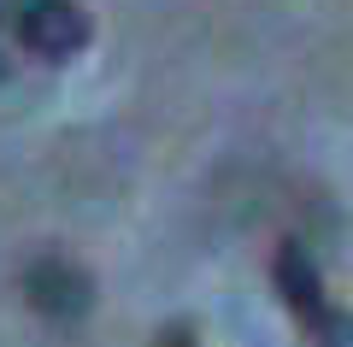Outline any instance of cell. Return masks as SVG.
<instances>
[{"mask_svg": "<svg viewBox=\"0 0 353 347\" xmlns=\"http://www.w3.org/2000/svg\"><path fill=\"white\" fill-rule=\"evenodd\" d=\"M271 277H277L283 306L294 312V324H301L318 347H353V312H341L336 300L324 295V271H318V259L306 253V241H283Z\"/></svg>", "mask_w": 353, "mask_h": 347, "instance_id": "6da1fadb", "label": "cell"}, {"mask_svg": "<svg viewBox=\"0 0 353 347\" xmlns=\"http://www.w3.org/2000/svg\"><path fill=\"white\" fill-rule=\"evenodd\" d=\"M12 36L24 53L36 59H71V53L88 48V12L77 0H24L12 12Z\"/></svg>", "mask_w": 353, "mask_h": 347, "instance_id": "7a4b0ae2", "label": "cell"}, {"mask_svg": "<svg viewBox=\"0 0 353 347\" xmlns=\"http://www.w3.org/2000/svg\"><path fill=\"white\" fill-rule=\"evenodd\" d=\"M24 295H30V306L48 312V318H83L88 300H94V283H88V271L71 265L65 253H41L24 271Z\"/></svg>", "mask_w": 353, "mask_h": 347, "instance_id": "3957f363", "label": "cell"}, {"mask_svg": "<svg viewBox=\"0 0 353 347\" xmlns=\"http://www.w3.org/2000/svg\"><path fill=\"white\" fill-rule=\"evenodd\" d=\"M159 347H201V341H194V335L176 324V330H159Z\"/></svg>", "mask_w": 353, "mask_h": 347, "instance_id": "277c9868", "label": "cell"}]
</instances>
